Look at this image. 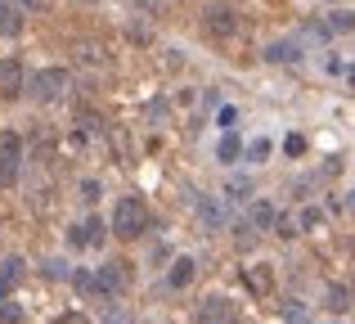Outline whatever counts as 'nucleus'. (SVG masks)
Returning a JSON list of instances; mask_svg holds the SVG:
<instances>
[{
    "label": "nucleus",
    "mask_w": 355,
    "mask_h": 324,
    "mask_svg": "<svg viewBox=\"0 0 355 324\" xmlns=\"http://www.w3.org/2000/svg\"><path fill=\"white\" fill-rule=\"evenodd\" d=\"M148 221H153V216H148V203L144 198H135V194L117 198V207H113V235L117 239H126V244H130V239H139L148 230Z\"/></svg>",
    "instance_id": "f257e3e1"
},
{
    "label": "nucleus",
    "mask_w": 355,
    "mask_h": 324,
    "mask_svg": "<svg viewBox=\"0 0 355 324\" xmlns=\"http://www.w3.org/2000/svg\"><path fill=\"white\" fill-rule=\"evenodd\" d=\"M68 90H72L68 68H41V72H32V81H27V95H32L36 104H54V99H68Z\"/></svg>",
    "instance_id": "f03ea898"
},
{
    "label": "nucleus",
    "mask_w": 355,
    "mask_h": 324,
    "mask_svg": "<svg viewBox=\"0 0 355 324\" xmlns=\"http://www.w3.org/2000/svg\"><path fill=\"white\" fill-rule=\"evenodd\" d=\"M23 176V135L18 131H0V185L14 189Z\"/></svg>",
    "instance_id": "7ed1b4c3"
},
{
    "label": "nucleus",
    "mask_w": 355,
    "mask_h": 324,
    "mask_svg": "<svg viewBox=\"0 0 355 324\" xmlns=\"http://www.w3.org/2000/svg\"><path fill=\"white\" fill-rule=\"evenodd\" d=\"M72 289L95 307H113V289H108L104 271H72Z\"/></svg>",
    "instance_id": "20e7f679"
},
{
    "label": "nucleus",
    "mask_w": 355,
    "mask_h": 324,
    "mask_svg": "<svg viewBox=\"0 0 355 324\" xmlns=\"http://www.w3.org/2000/svg\"><path fill=\"white\" fill-rule=\"evenodd\" d=\"M202 27H207L211 36H220V41H230V36L239 32V14L230 5H207L202 9Z\"/></svg>",
    "instance_id": "39448f33"
},
{
    "label": "nucleus",
    "mask_w": 355,
    "mask_h": 324,
    "mask_svg": "<svg viewBox=\"0 0 355 324\" xmlns=\"http://www.w3.org/2000/svg\"><path fill=\"white\" fill-rule=\"evenodd\" d=\"M27 81L32 77H23V63L18 59H0V99H18L27 90Z\"/></svg>",
    "instance_id": "423d86ee"
},
{
    "label": "nucleus",
    "mask_w": 355,
    "mask_h": 324,
    "mask_svg": "<svg viewBox=\"0 0 355 324\" xmlns=\"http://www.w3.org/2000/svg\"><path fill=\"white\" fill-rule=\"evenodd\" d=\"M234 320H239L234 302L220 298V293H216V298H207V302L198 307V324H234Z\"/></svg>",
    "instance_id": "0eeeda50"
},
{
    "label": "nucleus",
    "mask_w": 355,
    "mask_h": 324,
    "mask_svg": "<svg viewBox=\"0 0 355 324\" xmlns=\"http://www.w3.org/2000/svg\"><path fill=\"white\" fill-rule=\"evenodd\" d=\"M104 239H108V225L99 216H86L77 230H72V244H86V248H99Z\"/></svg>",
    "instance_id": "6e6552de"
},
{
    "label": "nucleus",
    "mask_w": 355,
    "mask_h": 324,
    "mask_svg": "<svg viewBox=\"0 0 355 324\" xmlns=\"http://www.w3.org/2000/svg\"><path fill=\"white\" fill-rule=\"evenodd\" d=\"M77 63H81V68H108L104 41H77Z\"/></svg>",
    "instance_id": "1a4fd4ad"
},
{
    "label": "nucleus",
    "mask_w": 355,
    "mask_h": 324,
    "mask_svg": "<svg viewBox=\"0 0 355 324\" xmlns=\"http://www.w3.org/2000/svg\"><path fill=\"white\" fill-rule=\"evenodd\" d=\"M248 221L257 230H275V221H279V207L270 198H252V207H248Z\"/></svg>",
    "instance_id": "9d476101"
},
{
    "label": "nucleus",
    "mask_w": 355,
    "mask_h": 324,
    "mask_svg": "<svg viewBox=\"0 0 355 324\" xmlns=\"http://www.w3.org/2000/svg\"><path fill=\"white\" fill-rule=\"evenodd\" d=\"M193 271H198V266H193V257H175L171 271H166V289H189V284H193Z\"/></svg>",
    "instance_id": "9b49d317"
},
{
    "label": "nucleus",
    "mask_w": 355,
    "mask_h": 324,
    "mask_svg": "<svg viewBox=\"0 0 355 324\" xmlns=\"http://www.w3.org/2000/svg\"><path fill=\"white\" fill-rule=\"evenodd\" d=\"M18 280H23V257H9V262H0V302H9V293H14Z\"/></svg>",
    "instance_id": "f8f14e48"
},
{
    "label": "nucleus",
    "mask_w": 355,
    "mask_h": 324,
    "mask_svg": "<svg viewBox=\"0 0 355 324\" xmlns=\"http://www.w3.org/2000/svg\"><path fill=\"white\" fill-rule=\"evenodd\" d=\"M324 307H329L333 316L351 311V289H347V284H329V289H324Z\"/></svg>",
    "instance_id": "ddd939ff"
},
{
    "label": "nucleus",
    "mask_w": 355,
    "mask_h": 324,
    "mask_svg": "<svg viewBox=\"0 0 355 324\" xmlns=\"http://www.w3.org/2000/svg\"><path fill=\"white\" fill-rule=\"evenodd\" d=\"M266 59L270 63H297L302 59V45L297 41H275V45H266Z\"/></svg>",
    "instance_id": "4468645a"
},
{
    "label": "nucleus",
    "mask_w": 355,
    "mask_h": 324,
    "mask_svg": "<svg viewBox=\"0 0 355 324\" xmlns=\"http://www.w3.org/2000/svg\"><path fill=\"white\" fill-rule=\"evenodd\" d=\"M198 221L207 230H220V225H225V207H220L216 198H198Z\"/></svg>",
    "instance_id": "2eb2a0df"
},
{
    "label": "nucleus",
    "mask_w": 355,
    "mask_h": 324,
    "mask_svg": "<svg viewBox=\"0 0 355 324\" xmlns=\"http://www.w3.org/2000/svg\"><path fill=\"white\" fill-rule=\"evenodd\" d=\"M18 32H23V9L0 0V36H18Z\"/></svg>",
    "instance_id": "dca6fc26"
},
{
    "label": "nucleus",
    "mask_w": 355,
    "mask_h": 324,
    "mask_svg": "<svg viewBox=\"0 0 355 324\" xmlns=\"http://www.w3.org/2000/svg\"><path fill=\"white\" fill-rule=\"evenodd\" d=\"M257 239H261V230L252 225L248 216L234 221V248H239V253H252V248H257Z\"/></svg>",
    "instance_id": "f3484780"
},
{
    "label": "nucleus",
    "mask_w": 355,
    "mask_h": 324,
    "mask_svg": "<svg viewBox=\"0 0 355 324\" xmlns=\"http://www.w3.org/2000/svg\"><path fill=\"white\" fill-rule=\"evenodd\" d=\"M324 27H329V36H351L355 32V9H333Z\"/></svg>",
    "instance_id": "a211bd4d"
},
{
    "label": "nucleus",
    "mask_w": 355,
    "mask_h": 324,
    "mask_svg": "<svg viewBox=\"0 0 355 324\" xmlns=\"http://www.w3.org/2000/svg\"><path fill=\"white\" fill-rule=\"evenodd\" d=\"M248 289L261 293V298L275 289V275H270V266H252V271H248Z\"/></svg>",
    "instance_id": "6ab92c4d"
},
{
    "label": "nucleus",
    "mask_w": 355,
    "mask_h": 324,
    "mask_svg": "<svg viewBox=\"0 0 355 324\" xmlns=\"http://www.w3.org/2000/svg\"><path fill=\"white\" fill-rule=\"evenodd\" d=\"M77 135H81V140H90V135H104V122H99L95 113H86V108H81V113H77Z\"/></svg>",
    "instance_id": "aec40b11"
},
{
    "label": "nucleus",
    "mask_w": 355,
    "mask_h": 324,
    "mask_svg": "<svg viewBox=\"0 0 355 324\" xmlns=\"http://www.w3.org/2000/svg\"><path fill=\"white\" fill-rule=\"evenodd\" d=\"M284 320H288V324H311V311H306V302L288 298V302H284Z\"/></svg>",
    "instance_id": "412c9836"
},
{
    "label": "nucleus",
    "mask_w": 355,
    "mask_h": 324,
    "mask_svg": "<svg viewBox=\"0 0 355 324\" xmlns=\"http://www.w3.org/2000/svg\"><path fill=\"white\" fill-rule=\"evenodd\" d=\"M104 280H108V289H113V293H121V289H126V266H121V262H108L104 266Z\"/></svg>",
    "instance_id": "4be33fe9"
},
{
    "label": "nucleus",
    "mask_w": 355,
    "mask_h": 324,
    "mask_svg": "<svg viewBox=\"0 0 355 324\" xmlns=\"http://www.w3.org/2000/svg\"><path fill=\"white\" fill-rule=\"evenodd\" d=\"M0 324H27V311L18 302H0Z\"/></svg>",
    "instance_id": "5701e85b"
},
{
    "label": "nucleus",
    "mask_w": 355,
    "mask_h": 324,
    "mask_svg": "<svg viewBox=\"0 0 355 324\" xmlns=\"http://www.w3.org/2000/svg\"><path fill=\"white\" fill-rule=\"evenodd\" d=\"M275 230H279V239H297V230H302V221H293V216H284V212H279Z\"/></svg>",
    "instance_id": "b1692460"
},
{
    "label": "nucleus",
    "mask_w": 355,
    "mask_h": 324,
    "mask_svg": "<svg viewBox=\"0 0 355 324\" xmlns=\"http://www.w3.org/2000/svg\"><path fill=\"white\" fill-rule=\"evenodd\" d=\"M243 153V144H239V135H225V140H220V162H234Z\"/></svg>",
    "instance_id": "393cba45"
},
{
    "label": "nucleus",
    "mask_w": 355,
    "mask_h": 324,
    "mask_svg": "<svg viewBox=\"0 0 355 324\" xmlns=\"http://www.w3.org/2000/svg\"><path fill=\"white\" fill-rule=\"evenodd\" d=\"M297 221H302V230H311V235H315V230L324 225V212H320V207H306V212H302Z\"/></svg>",
    "instance_id": "a878e982"
},
{
    "label": "nucleus",
    "mask_w": 355,
    "mask_h": 324,
    "mask_svg": "<svg viewBox=\"0 0 355 324\" xmlns=\"http://www.w3.org/2000/svg\"><path fill=\"white\" fill-rule=\"evenodd\" d=\"M135 9H144V14H166L171 9V0H130Z\"/></svg>",
    "instance_id": "bb28decb"
},
{
    "label": "nucleus",
    "mask_w": 355,
    "mask_h": 324,
    "mask_svg": "<svg viewBox=\"0 0 355 324\" xmlns=\"http://www.w3.org/2000/svg\"><path fill=\"white\" fill-rule=\"evenodd\" d=\"M248 158H252V162H266V158H270V140H252V144H248Z\"/></svg>",
    "instance_id": "cd10ccee"
},
{
    "label": "nucleus",
    "mask_w": 355,
    "mask_h": 324,
    "mask_svg": "<svg viewBox=\"0 0 355 324\" xmlns=\"http://www.w3.org/2000/svg\"><path fill=\"white\" fill-rule=\"evenodd\" d=\"M284 149H288V158H302V153H306V140H302V135H288Z\"/></svg>",
    "instance_id": "c85d7f7f"
},
{
    "label": "nucleus",
    "mask_w": 355,
    "mask_h": 324,
    "mask_svg": "<svg viewBox=\"0 0 355 324\" xmlns=\"http://www.w3.org/2000/svg\"><path fill=\"white\" fill-rule=\"evenodd\" d=\"M225 194H230V198H248L252 185H248V180H230V185H225Z\"/></svg>",
    "instance_id": "c756f323"
},
{
    "label": "nucleus",
    "mask_w": 355,
    "mask_h": 324,
    "mask_svg": "<svg viewBox=\"0 0 355 324\" xmlns=\"http://www.w3.org/2000/svg\"><path fill=\"white\" fill-rule=\"evenodd\" d=\"M45 275H54V280H63V275H72L63 262H45Z\"/></svg>",
    "instance_id": "7c9ffc66"
},
{
    "label": "nucleus",
    "mask_w": 355,
    "mask_h": 324,
    "mask_svg": "<svg viewBox=\"0 0 355 324\" xmlns=\"http://www.w3.org/2000/svg\"><path fill=\"white\" fill-rule=\"evenodd\" d=\"M54 324H90V320L81 316V311H68V316H59V320H54Z\"/></svg>",
    "instance_id": "2f4dec72"
},
{
    "label": "nucleus",
    "mask_w": 355,
    "mask_h": 324,
    "mask_svg": "<svg viewBox=\"0 0 355 324\" xmlns=\"http://www.w3.org/2000/svg\"><path fill=\"white\" fill-rule=\"evenodd\" d=\"M81 194H86V203H95L99 198V180H86V185H81Z\"/></svg>",
    "instance_id": "473e14b6"
},
{
    "label": "nucleus",
    "mask_w": 355,
    "mask_h": 324,
    "mask_svg": "<svg viewBox=\"0 0 355 324\" xmlns=\"http://www.w3.org/2000/svg\"><path fill=\"white\" fill-rule=\"evenodd\" d=\"M18 5H23V9H41V0H18Z\"/></svg>",
    "instance_id": "72a5a7b5"
},
{
    "label": "nucleus",
    "mask_w": 355,
    "mask_h": 324,
    "mask_svg": "<svg viewBox=\"0 0 355 324\" xmlns=\"http://www.w3.org/2000/svg\"><path fill=\"white\" fill-rule=\"evenodd\" d=\"M347 81H351V86H355V68H351V72H347Z\"/></svg>",
    "instance_id": "f704fd0d"
},
{
    "label": "nucleus",
    "mask_w": 355,
    "mask_h": 324,
    "mask_svg": "<svg viewBox=\"0 0 355 324\" xmlns=\"http://www.w3.org/2000/svg\"><path fill=\"white\" fill-rule=\"evenodd\" d=\"M347 207H351V212H355V194H351V203H347Z\"/></svg>",
    "instance_id": "c9c22d12"
},
{
    "label": "nucleus",
    "mask_w": 355,
    "mask_h": 324,
    "mask_svg": "<svg viewBox=\"0 0 355 324\" xmlns=\"http://www.w3.org/2000/svg\"><path fill=\"white\" fill-rule=\"evenodd\" d=\"M234 324H243V320H234Z\"/></svg>",
    "instance_id": "e433bc0d"
}]
</instances>
